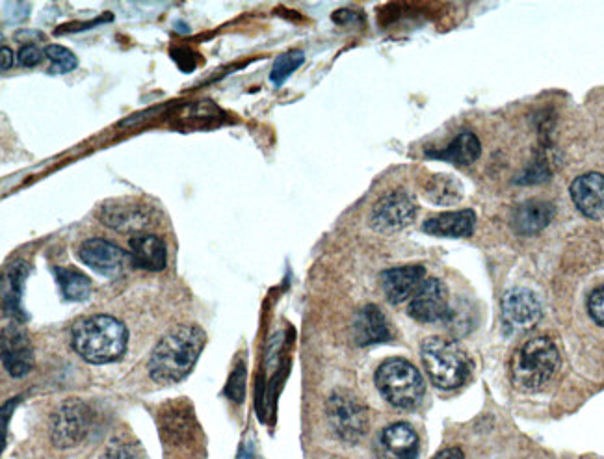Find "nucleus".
Listing matches in <instances>:
<instances>
[{"instance_id": "6ab92c4d", "label": "nucleus", "mask_w": 604, "mask_h": 459, "mask_svg": "<svg viewBox=\"0 0 604 459\" xmlns=\"http://www.w3.org/2000/svg\"><path fill=\"white\" fill-rule=\"evenodd\" d=\"M354 339L359 346H370L391 339L387 318L376 305H367L355 315Z\"/></svg>"}, {"instance_id": "aec40b11", "label": "nucleus", "mask_w": 604, "mask_h": 459, "mask_svg": "<svg viewBox=\"0 0 604 459\" xmlns=\"http://www.w3.org/2000/svg\"><path fill=\"white\" fill-rule=\"evenodd\" d=\"M480 153H482L480 140L474 136L473 132L465 131L458 134L443 151H432L428 155L441 158L445 162H452L456 166H469L480 157Z\"/></svg>"}, {"instance_id": "9b49d317", "label": "nucleus", "mask_w": 604, "mask_h": 459, "mask_svg": "<svg viewBox=\"0 0 604 459\" xmlns=\"http://www.w3.org/2000/svg\"><path fill=\"white\" fill-rule=\"evenodd\" d=\"M502 316L512 329H532L541 318V303L538 296L528 289H512L502 298Z\"/></svg>"}, {"instance_id": "a211bd4d", "label": "nucleus", "mask_w": 604, "mask_h": 459, "mask_svg": "<svg viewBox=\"0 0 604 459\" xmlns=\"http://www.w3.org/2000/svg\"><path fill=\"white\" fill-rule=\"evenodd\" d=\"M552 218H554L552 203L532 199L513 210L512 225L519 235L530 237L543 231L552 222Z\"/></svg>"}, {"instance_id": "a878e982", "label": "nucleus", "mask_w": 604, "mask_h": 459, "mask_svg": "<svg viewBox=\"0 0 604 459\" xmlns=\"http://www.w3.org/2000/svg\"><path fill=\"white\" fill-rule=\"evenodd\" d=\"M45 54H47V58L53 64L51 73H69V71H73L77 67V64H79L77 56L71 53L69 49H66V47H62V45H49L45 49Z\"/></svg>"}, {"instance_id": "4be33fe9", "label": "nucleus", "mask_w": 604, "mask_h": 459, "mask_svg": "<svg viewBox=\"0 0 604 459\" xmlns=\"http://www.w3.org/2000/svg\"><path fill=\"white\" fill-rule=\"evenodd\" d=\"M54 276L58 279L60 290L69 302H84L92 292L90 277L84 276L75 268H54Z\"/></svg>"}, {"instance_id": "5701e85b", "label": "nucleus", "mask_w": 604, "mask_h": 459, "mask_svg": "<svg viewBox=\"0 0 604 459\" xmlns=\"http://www.w3.org/2000/svg\"><path fill=\"white\" fill-rule=\"evenodd\" d=\"M428 197H432L435 203H454L461 197L460 184L452 181L448 175H439L428 186Z\"/></svg>"}, {"instance_id": "bb28decb", "label": "nucleus", "mask_w": 604, "mask_h": 459, "mask_svg": "<svg viewBox=\"0 0 604 459\" xmlns=\"http://www.w3.org/2000/svg\"><path fill=\"white\" fill-rule=\"evenodd\" d=\"M244 393H246V367H244V363H238V367L235 368L229 385H227V394H229V398H233L240 404L244 400Z\"/></svg>"}, {"instance_id": "7c9ffc66", "label": "nucleus", "mask_w": 604, "mask_h": 459, "mask_svg": "<svg viewBox=\"0 0 604 459\" xmlns=\"http://www.w3.org/2000/svg\"><path fill=\"white\" fill-rule=\"evenodd\" d=\"M14 66V53L10 47H2V71H8Z\"/></svg>"}, {"instance_id": "412c9836", "label": "nucleus", "mask_w": 604, "mask_h": 459, "mask_svg": "<svg viewBox=\"0 0 604 459\" xmlns=\"http://www.w3.org/2000/svg\"><path fill=\"white\" fill-rule=\"evenodd\" d=\"M101 218L108 227H114L119 231H127V229H144L145 225H149V218L145 214L144 207L136 205H114V207H105L101 212Z\"/></svg>"}, {"instance_id": "c85d7f7f", "label": "nucleus", "mask_w": 604, "mask_h": 459, "mask_svg": "<svg viewBox=\"0 0 604 459\" xmlns=\"http://www.w3.org/2000/svg\"><path fill=\"white\" fill-rule=\"evenodd\" d=\"M588 313L597 326L604 328V287L591 292L588 298Z\"/></svg>"}, {"instance_id": "2eb2a0df", "label": "nucleus", "mask_w": 604, "mask_h": 459, "mask_svg": "<svg viewBox=\"0 0 604 459\" xmlns=\"http://www.w3.org/2000/svg\"><path fill=\"white\" fill-rule=\"evenodd\" d=\"M383 459H415L419 456V435L408 422L387 426L380 435Z\"/></svg>"}, {"instance_id": "6e6552de", "label": "nucleus", "mask_w": 604, "mask_h": 459, "mask_svg": "<svg viewBox=\"0 0 604 459\" xmlns=\"http://www.w3.org/2000/svg\"><path fill=\"white\" fill-rule=\"evenodd\" d=\"M90 409L82 402H67L53 415L51 437L60 448L77 446L86 437L90 428Z\"/></svg>"}, {"instance_id": "f257e3e1", "label": "nucleus", "mask_w": 604, "mask_h": 459, "mask_svg": "<svg viewBox=\"0 0 604 459\" xmlns=\"http://www.w3.org/2000/svg\"><path fill=\"white\" fill-rule=\"evenodd\" d=\"M205 348V331L184 324L171 329L158 341L151 359H149V376L155 383L171 385L184 380L199 359Z\"/></svg>"}, {"instance_id": "f3484780", "label": "nucleus", "mask_w": 604, "mask_h": 459, "mask_svg": "<svg viewBox=\"0 0 604 459\" xmlns=\"http://www.w3.org/2000/svg\"><path fill=\"white\" fill-rule=\"evenodd\" d=\"M474 223L476 214L473 210H454L426 220L422 229L434 237L465 238L473 235Z\"/></svg>"}, {"instance_id": "39448f33", "label": "nucleus", "mask_w": 604, "mask_h": 459, "mask_svg": "<svg viewBox=\"0 0 604 459\" xmlns=\"http://www.w3.org/2000/svg\"><path fill=\"white\" fill-rule=\"evenodd\" d=\"M376 385L381 396L398 409L419 406L426 393V383L422 380L421 372L400 357L381 363L376 372Z\"/></svg>"}, {"instance_id": "393cba45", "label": "nucleus", "mask_w": 604, "mask_h": 459, "mask_svg": "<svg viewBox=\"0 0 604 459\" xmlns=\"http://www.w3.org/2000/svg\"><path fill=\"white\" fill-rule=\"evenodd\" d=\"M303 60H305V56H303L302 51H290V53L279 56L276 64H274V69H272L270 79L276 86H281L298 67L302 66Z\"/></svg>"}, {"instance_id": "4468645a", "label": "nucleus", "mask_w": 604, "mask_h": 459, "mask_svg": "<svg viewBox=\"0 0 604 459\" xmlns=\"http://www.w3.org/2000/svg\"><path fill=\"white\" fill-rule=\"evenodd\" d=\"M2 363L14 378L25 376L34 365V355L25 333L14 326L2 331Z\"/></svg>"}, {"instance_id": "0eeeda50", "label": "nucleus", "mask_w": 604, "mask_h": 459, "mask_svg": "<svg viewBox=\"0 0 604 459\" xmlns=\"http://www.w3.org/2000/svg\"><path fill=\"white\" fill-rule=\"evenodd\" d=\"M328 419L335 433L346 441H357L367 432V409L352 394L339 391L329 398Z\"/></svg>"}, {"instance_id": "c756f323", "label": "nucleus", "mask_w": 604, "mask_h": 459, "mask_svg": "<svg viewBox=\"0 0 604 459\" xmlns=\"http://www.w3.org/2000/svg\"><path fill=\"white\" fill-rule=\"evenodd\" d=\"M103 459H142L138 450L129 445H112L106 450Z\"/></svg>"}, {"instance_id": "2f4dec72", "label": "nucleus", "mask_w": 604, "mask_h": 459, "mask_svg": "<svg viewBox=\"0 0 604 459\" xmlns=\"http://www.w3.org/2000/svg\"><path fill=\"white\" fill-rule=\"evenodd\" d=\"M434 459H463V452L460 448H447V450L439 452Z\"/></svg>"}, {"instance_id": "dca6fc26", "label": "nucleus", "mask_w": 604, "mask_h": 459, "mask_svg": "<svg viewBox=\"0 0 604 459\" xmlns=\"http://www.w3.org/2000/svg\"><path fill=\"white\" fill-rule=\"evenodd\" d=\"M129 259L136 268L147 272H160L168 263V250L162 238L142 233L129 240Z\"/></svg>"}, {"instance_id": "423d86ee", "label": "nucleus", "mask_w": 604, "mask_h": 459, "mask_svg": "<svg viewBox=\"0 0 604 459\" xmlns=\"http://www.w3.org/2000/svg\"><path fill=\"white\" fill-rule=\"evenodd\" d=\"M417 216V203L404 190H393L380 197L370 212V225L378 233H396L406 229Z\"/></svg>"}, {"instance_id": "cd10ccee", "label": "nucleus", "mask_w": 604, "mask_h": 459, "mask_svg": "<svg viewBox=\"0 0 604 459\" xmlns=\"http://www.w3.org/2000/svg\"><path fill=\"white\" fill-rule=\"evenodd\" d=\"M17 58H19L21 66L34 67L38 66L43 58H47V54H45V49H41L40 45L28 43L25 47H21Z\"/></svg>"}, {"instance_id": "9d476101", "label": "nucleus", "mask_w": 604, "mask_h": 459, "mask_svg": "<svg viewBox=\"0 0 604 459\" xmlns=\"http://www.w3.org/2000/svg\"><path fill=\"white\" fill-rule=\"evenodd\" d=\"M79 257L93 272L106 277H118L125 270L127 261H131L125 251L105 238H90L82 242Z\"/></svg>"}, {"instance_id": "20e7f679", "label": "nucleus", "mask_w": 604, "mask_h": 459, "mask_svg": "<svg viewBox=\"0 0 604 459\" xmlns=\"http://www.w3.org/2000/svg\"><path fill=\"white\" fill-rule=\"evenodd\" d=\"M422 365L435 387L458 389L471 374V361L456 342L430 337L421 344Z\"/></svg>"}, {"instance_id": "1a4fd4ad", "label": "nucleus", "mask_w": 604, "mask_h": 459, "mask_svg": "<svg viewBox=\"0 0 604 459\" xmlns=\"http://www.w3.org/2000/svg\"><path fill=\"white\" fill-rule=\"evenodd\" d=\"M409 315L422 324H435L445 320L448 315L447 287L435 277L424 279L409 302Z\"/></svg>"}, {"instance_id": "b1692460", "label": "nucleus", "mask_w": 604, "mask_h": 459, "mask_svg": "<svg viewBox=\"0 0 604 459\" xmlns=\"http://www.w3.org/2000/svg\"><path fill=\"white\" fill-rule=\"evenodd\" d=\"M23 264H14L10 268V279L6 283H10V290H4V309L10 311L12 315L23 318L21 313V283H23Z\"/></svg>"}, {"instance_id": "f8f14e48", "label": "nucleus", "mask_w": 604, "mask_h": 459, "mask_svg": "<svg viewBox=\"0 0 604 459\" xmlns=\"http://www.w3.org/2000/svg\"><path fill=\"white\" fill-rule=\"evenodd\" d=\"M424 277H426V270L421 264L396 266L381 274V289L389 302L398 305L413 298V294L424 283Z\"/></svg>"}, {"instance_id": "ddd939ff", "label": "nucleus", "mask_w": 604, "mask_h": 459, "mask_svg": "<svg viewBox=\"0 0 604 459\" xmlns=\"http://www.w3.org/2000/svg\"><path fill=\"white\" fill-rule=\"evenodd\" d=\"M571 199L584 216L601 218L604 214V175L601 173H584L571 184Z\"/></svg>"}, {"instance_id": "f03ea898", "label": "nucleus", "mask_w": 604, "mask_h": 459, "mask_svg": "<svg viewBox=\"0 0 604 459\" xmlns=\"http://www.w3.org/2000/svg\"><path fill=\"white\" fill-rule=\"evenodd\" d=\"M71 339L82 359L93 365H108L125 354L129 331L114 316L92 315L75 322Z\"/></svg>"}, {"instance_id": "7ed1b4c3", "label": "nucleus", "mask_w": 604, "mask_h": 459, "mask_svg": "<svg viewBox=\"0 0 604 459\" xmlns=\"http://www.w3.org/2000/svg\"><path fill=\"white\" fill-rule=\"evenodd\" d=\"M560 365V354L549 337L526 341L512 359L513 385L525 393L539 391L551 381Z\"/></svg>"}]
</instances>
